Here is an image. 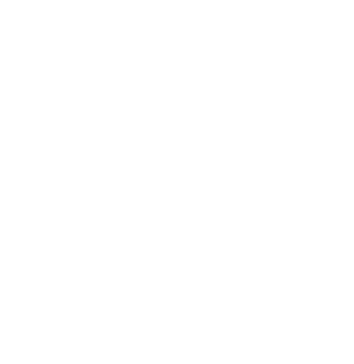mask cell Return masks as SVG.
<instances>
[]
</instances>
